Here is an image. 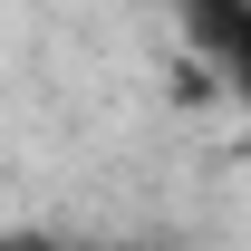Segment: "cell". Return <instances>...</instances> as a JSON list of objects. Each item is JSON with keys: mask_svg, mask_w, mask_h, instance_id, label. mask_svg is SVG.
I'll use <instances>...</instances> for the list:
<instances>
[{"mask_svg": "<svg viewBox=\"0 0 251 251\" xmlns=\"http://www.w3.org/2000/svg\"><path fill=\"white\" fill-rule=\"evenodd\" d=\"M174 29H184V58L251 106V0H174Z\"/></svg>", "mask_w": 251, "mask_h": 251, "instance_id": "6da1fadb", "label": "cell"}]
</instances>
